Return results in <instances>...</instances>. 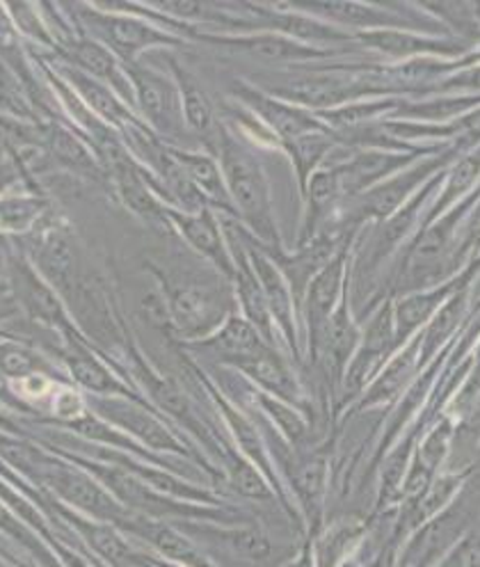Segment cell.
Segmentation results:
<instances>
[{"instance_id":"obj_1","label":"cell","mask_w":480,"mask_h":567,"mask_svg":"<svg viewBox=\"0 0 480 567\" xmlns=\"http://www.w3.org/2000/svg\"><path fill=\"white\" fill-rule=\"evenodd\" d=\"M147 275L160 289L177 343L211 337L231 313L238 311L231 279L206 266L156 255L145 261Z\"/></svg>"},{"instance_id":"obj_2","label":"cell","mask_w":480,"mask_h":567,"mask_svg":"<svg viewBox=\"0 0 480 567\" xmlns=\"http://www.w3.org/2000/svg\"><path fill=\"white\" fill-rule=\"evenodd\" d=\"M216 158L222 167L227 193L238 225L243 227L268 255L286 250L278 213H274L270 176L261 161V152L248 145L243 137H238L222 122Z\"/></svg>"},{"instance_id":"obj_3","label":"cell","mask_w":480,"mask_h":567,"mask_svg":"<svg viewBox=\"0 0 480 567\" xmlns=\"http://www.w3.org/2000/svg\"><path fill=\"white\" fill-rule=\"evenodd\" d=\"M79 32L106 47L124 66L145 60L154 51H179L190 47L160 25L152 23L140 14L103 10L94 0L92 3L64 6Z\"/></svg>"},{"instance_id":"obj_4","label":"cell","mask_w":480,"mask_h":567,"mask_svg":"<svg viewBox=\"0 0 480 567\" xmlns=\"http://www.w3.org/2000/svg\"><path fill=\"white\" fill-rule=\"evenodd\" d=\"M460 154L462 152L458 147H451L441 154L424 156L403 167L400 172L392 174L383 184L362 193L359 197L343 202L334 229L338 234H357L366 225H375L392 218L396 210H400L432 179V176L444 172Z\"/></svg>"},{"instance_id":"obj_5","label":"cell","mask_w":480,"mask_h":567,"mask_svg":"<svg viewBox=\"0 0 480 567\" xmlns=\"http://www.w3.org/2000/svg\"><path fill=\"white\" fill-rule=\"evenodd\" d=\"M49 451V449H46ZM30 485L51 494L55 502L85 517L122 528L135 513L126 511L90 472L53 451L46 453Z\"/></svg>"},{"instance_id":"obj_6","label":"cell","mask_w":480,"mask_h":567,"mask_svg":"<svg viewBox=\"0 0 480 567\" xmlns=\"http://www.w3.org/2000/svg\"><path fill=\"white\" fill-rule=\"evenodd\" d=\"M334 28L351 34L371 30H415L426 34H451L419 3H368V0H306L291 3Z\"/></svg>"},{"instance_id":"obj_7","label":"cell","mask_w":480,"mask_h":567,"mask_svg":"<svg viewBox=\"0 0 480 567\" xmlns=\"http://www.w3.org/2000/svg\"><path fill=\"white\" fill-rule=\"evenodd\" d=\"M128 81L135 96V115L140 117L169 147L197 150L190 140L184 113L179 87L167 69H158L147 60L126 66Z\"/></svg>"},{"instance_id":"obj_8","label":"cell","mask_w":480,"mask_h":567,"mask_svg":"<svg viewBox=\"0 0 480 567\" xmlns=\"http://www.w3.org/2000/svg\"><path fill=\"white\" fill-rule=\"evenodd\" d=\"M14 240L32 268L51 284L62 300L90 268L79 236L58 210H53L32 234Z\"/></svg>"},{"instance_id":"obj_9","label":"cell","mask_w":480,"mask_h":567,"mask_svg":"<svg viewBox=\"0 0 480 567\" xmlns=\"http://www.w3.org/2000/svg\"><path fill=\"white\" fill-rule=\"evenodd\" d=\"M359 343L353 354V360L343 373L338 396L332 408V419L338 421L348 408L362 396L364 389L375 380L394 354L398 352L396 332H394V316H392V300L377 305L371 313H366L359 321Z\"/></svg>"},{"instance_id":"obj_10","label":"cell","mask_w":480,"mask_h":567,"mask_svg":"<svg viewBox=\"0 0 480 567\" xmlns=\"http://www.w3.org/2000/svg\"><path fill=\"white\" fill-rule=\"evenodd\" d=\"M476 517L478 508L473 506V496L467 481L449 506L403 540L394 554L396 567H435L469 534Z\"/></svg>"},{"instance_id":"obj_11","label":"cell","mask_w":480,"mask_h":567,"mask_svg":"<svg viewBox=\"0 0 480 567\" xmlns=\"http://www.w3.org/2000/svg\"><path fill=\"white\" fill-rule=\"evenodd\" d=\"M17 245V240H14ZM10 296L17 302L21 316L32 326L58 337L62 343H79L85 341L81 330L76 328L72 313H69L62 296L51 287V284L32 268V264L21 252L17 245L14 261H12V281Z\"/></svg>"},{"instance_id":"obj_12","label":"cell","mask_w":480,"mask_h":567,"mask_svg":"<svg viewBox=\"0 0 480 567\" xmlns=\"http://www.w3.org/2000/svg\"><path fill=\"white\" fill-rule=\"evenodd\" d=\"M192 44L211 47L216 51L248 58L274 69L304 66V64L330 62V60L353 55V53L321 51L314 47L293 42L289 38H282V34H274V32H197Z\"/></svg>"},{"instance_id":"obj_13","label":"cell","mask_w":480,"mask_h":567,"mask_svg":"<svg viewBox=\"0 0 480 567\" xmlns=\"http://www.w3.org/2000/svg\"><path fill=\"white\" fill-rule=\"evenodd\" d=\"M355 238L312 279L300 305V328L304 337L306 362L312 367L330 318L351 289V252Z\"/></svg>"},{"instance_id":"obj_14","label":"cell","mask_w":480,"mask_h":567,"mask_svg":"<svg viewBox=\"0 0 480 567\" xmlns=\"http://www.w3.org/2000/svg\"><path fill=\"white\" fill-rule=\"evenodd\" d=\"M359 53L377 62H409L421 58L460 60L473 47L453 38V34H426L415 30H371L355 34Z\"/></svg>"},{"instance_id":"obj_15","label":"cell","mask_w":480,"mask_h":567,"mask_svg":"<svg viewBox=\"0 0 480 567\" xmlns=\"http://www.w3.org/2000/svg\"><path fill=\"white\" fill-rule=\"evenodd\" d=\"M243 238H246V247H248L250 261L254 266V272L263 287L265 302H268V309L272 316V323H274V328H278L282 348L286 350L291 362L298 367V364H302V350H304L298 302L291 293V287L286 284L284 275L280 272L278 266H274L270 255L263 250L261 245L254 243V238L246 229H243Z\"/></svg>"},{"instance_id":"obj_16","label":"cell","mask_w":480,"mask_h":567,"mask_svg":"<svg viewBox=\"0 0 480 567\" xmlns=\"http://www.w3.org/2000/svg\"><path fill=\"white\" fill-rule=\"evenodd\" d=\"M167 223L175 236L190 255H195L206 266H211L227 279L233 277V255L222 225L220 213L204 208L197 213H186L167 208Z\"/></svg>"},{"instance_id":"obj_17","label":"cell","mask_w":480,"mask_h":567,"mask_svg":"<svg viewBox=\"0 0 480 567\" xmlns=\"http://www.w3.org/2000/svg\"><path fill=\"white\" fill-rule=\"evenodd\" d=\"M53 358L64 369L69 382L79 386L85 396H126L140 399L131 382L106 360L98 350H94L87 341L79 343H62L53 350Z\"/></svg>"},{"instance_id":"obj_18","label":"cell","mask_w":480,"mask_h":567,"mask_svg":"<svg viewBox=\"0 0 480 567\" xmlns=\"http://www.w3.org/2000/svg\"><path fill=\"white\" fill-rule=\"evenodd\" d=\"M229 99L248 109L274 137L282 142V147L300 135L325 128L323 122L316 117V113L300 109V105L289 103L280 96H272L250 81H233Z\"/></svg>"},{"instance_id":"obj_19","label":"cell","mask_w":480,"mask_h":567,"mask_svg":"<svg viewBox=\"0 0 480 567\" xmlns=\"http://www.w3.org/2000/svg\"><path fill=\"white\" fill-rule=\"evenodd\" d=\"M40 145L55 167H62L66 174L76 176V179L111 190L106 169H103L90 142L76 128L58 120H42Z\"/></svg>"},{"instance_id":"obj_20","label":"cell","mask_w":480,"mask_h":567,"mask_svg":"<svg viewBox=\"0 0 480 567\" xmlns=\"http://www.w3.org/2000/svg\"><path fill=\"white\" fill-rule=\"evenodd\" d=\"M165 64L179 87L184 124H186L190 140L195 142L197 150H204V152L216 156V147L220 140V131H222L220 111L213 105L211 96L206 94L201 83L195 79L192 71L179 58L169 55L165 60Z\"/></svg>"},{"instance_id":"obj_21","label":"cell","mask_w":480,"mask_h":567,"mask_svg":"<svg viewBox=\"0 0 480 567\" xmlns=\"http://www.w3.org/2000/svg\"><path fill=\"white\" fill-rule=\"evenodd\" d=\"M238 371L246 380H250L259 392L270 394L274 399H280L302 412L309 414V399H306V389L298 378L295 364L286 352L265 346L263 350L250 354L243 362H238L229 367Z\"/></svg>"},{"instance_id":"obj_22","label":"cell","mask_w":480,"mask_h":567,"mask_svg":"<svg viewBox=\"0 0 480 567\" xmlns=\"http://www.w3.org/2000/svg\"><path fill=\"white\" fill-rule=\"evenodd\" d=\"M119 530L128 540H135L145 549L156 551V556L163 560L177 563L181 567H218L209 551L165 519L133 515Z\"/></svg>"},{"instance_id":"obj_23","label":"cell","mask_w":480,"mask_h":567,"mask_svg":"<svg viewBox=\"0 0 480 567\" xmlns=\"http://www.w3.org/2000/svg\"><path fill=\"white\" fill-rule=\"evenodd\" d=\"M181 350L201 367H233L250 354L263 350L268 343L238 311L206 339L192 343H179Z\"/></svg>"},{"instance_id":"obj_24","label":"cell","mask_w":480,"mask_h":567,"mask_svg":"<svg viewBox=\"0 0 480 567\" xmlns=\"http://www.w3.org/2000/svg\"><path fill=\"white\" fill-rule=\"evenodd\" d=\"M417 375H419V339L415 337L394 354L389 364L375 375V380L364 389L362 396L336 423H343L351 416L377 412V410L389 412L400 401V396L407 392V386Z\"/></svg>"},{"instance_id":"obj_25","label":"cell","mask_w":480,"mask_h":567,"mask_svg":"<svg viewBox=\"0 0 480 567\" xmlns=\"http://www.w3.org/2000/svg\"><path fill=\"white\" fill-rule=\"evenodd\" d=\"M357 234H323L314 240H309L304 245H293L286 247L282 252L270 255L274 266L280 268L284 275L286 284L291 287V293L298 302V311L302 305V298L306 293V287L312 284V279L346 247Z\"/></svg>"},{"instance_id":"obj_26","label":"cell","mask_w":480,"mask_h":567,"mask_svg":"<svg viewBox=\"0 0 480 567\" xmlns=\"http://www.w3.org/2000/svg\"><path fill=\"white\" fill-rule=\"evenodd\" d=\"M478 261H480V257L473 264H469L456 279L439 284V287H435V289L403 293L398 298H392V316H394V332H396L398 350L415 339L432 321V316L441 309V305L446 300H449L462 287V284L473 279L471 275H473Z\"/></svg>"},{"instance_id":"obj_27","label":"cell","mask_w":480,"mask_h":567,"mask_svg":"<svg viewBox=\"0 0 480 567\" xmlns=\"http://www.w3.org/2000/svg\"><path fill=\"white\" fill-rule=\"evenodd\" d=\"M53 58H58L66 64H72V66L85 71L87 76L113 87L117 92V96L135 113V96H133V85H131L128 74H126V66L106 47L98 44L92 38H87V34L79 32L76 38L66 40L53 53Z\"/></svg>"},{"instance_id":"obj_28","label":"cell","mask_w":480,"mask_h":567,"mask_svg":"<svg viewBox=\"0 0 480 567\" xmlns=\"http://www.w3.org/2000/svg\"><path fill=\"white\" fill-rule=\"evenodd\" d=\"M42 55L53 64L58 74L74 87V92L94 113V117H98L106 126L122 133L128 124H133L135 120H140L133 113V109H128V105L117 96V92L113 87H108L106 83H101V81L87 76L85 71H81L72 64H66V62H62V60H58L49 53H42Z\"/></svg>"},{"instance_id":"obj_29","label":"cell","mask_w":480,"mask_h":567,"mask_svg":"<svg viewBox=\"0 0 480 567\" xmlns=\"http://www.w3.org/2000/svg\"><path fill=\"white\" fill-rule=\"evenodd\" d=\"M469 305H471V281L462 284V287L432 316V321L417 334L419 371L426 369L432 360H437L439 354L456 341V337L460 334V326L467 318Z\"/></svg>"},{"instance_id":"obj_30","label":"cell","mask_w":480,"mask_h":567,"mask_svg":"<svg viewBox=\"0 0 480 567\" xmlns=\"http://www.w3.org/2000/svg\"><path fill=\"white\" fill-rule=\"evenodd\" d=\"M171 154H175L177 163L188 176V182L204 197V202L209 204L216 213H220V216L236 220L233 206L227 193V184H225V174L218 158L204 150H181V147H171Z\"/></svg>"},{"instance_id":"obj_31","label":"cell","mask_w":480,"mask_h":567,"mask_svg":"<svg viewBox=\"0 0 480 567\" xmlns=\"http://www.w3.org/2000/svg\"><path fill=\"white\" fill-rule=\"evenodd\" d=\"M55 210L42 190H6L0 195V236L23 238L38 229Z\"/></svg>"},{"instance_id":"obj_32","label":"cell","mask_w":480,"mask_h":567,"mask_svg":"<svg viewBox=\"0 0 480 567\" xmlns=\"http://www.w3.org/2000/svg\"><path fill=\"white\" fill-rule=\"evenodd\" d=\"M480 188V145L469 152H462L444 172L441 186L426 213L421 227L435 223L446 210H451L456 204L467 199L471 193Z\"/></svg>"},{"instance_id":"obj_33","label":"cell","mask_w":480,"mask_h":567,"mask_svg":"<svg viewBox=\"0 0 480 567\" xmlns=\"http://www.w3.org/2000/svg\"><path fill=\"white\" fill-rule=\"evenodd\" d=\"M338 147L336 137L327 131H314V133H306L300 135L282 147V156L289 161L293 176H295V186L298 193L302 195L309 179L330 161V156L334 154V150Z\"/></svg>"},{"instance_id":"obj_34","label":"cell","mask_w":480,"mask_h":567,"mask_svg":"<svg viewBox=\"0 0 480 567\" xmlns=\"http://www.w3.org/2000/svg\"><path fill=\"white\" fill-rule=\"evenodd\" d=\"M38 373H46L69 382L60 362L40 346H32L12 337H0V375L14 382Z\"/></svg>"},{"instance_id":"obj_35","label":"cell","mask_w":480,"mask_h":567,"mask_svg":"<svg viewBox=\"0 0 480 567\" xmlns=\"http://www.w3.org/2000/svg\"><path fill=\"white\" fill-rule=\"evenodd\" d=\"M403 99L398 96H368V99H357L351 103H343L338 109L316 113V117L323 122V126L332 133H348L375 122H385L389 120L400 105Z\"/></svg>"},{"instance_id":"obj_36","label":"cell","mask_w":480,"mask_h":567,"mask_svg":"<svg viewBox=\"0 0 480 567\" xmlns=\"http://www.w3.org/2000/svg\"><path fill=\"white\" fill-rule=\"evenodd\" d=\"M220 472L225 476V485L254 504H272L280 502L274 494L272 485L265 481V476L250 463L246 455H240L233 444H229L227 453L220 460Z\"/></svg>"},{"instance_id":"obj_37","label":"cell","mask_w":480,"mask_h":567,"mask_svg":"<svg viewBox=\"0 0 480 567\" xmlns=\"http://www.w3.org/2000/svg\"><path fill=\"white\" fill-rule=\"evenodd\" d=\"M8 14L14 21L23 42H30L34 47H42L44 53L53 55L58 49L55 30L51 25V19L44 10V6H30V3H8Z\"/></svg>"},{"instance_id":"obj_38","label":"cell","mask_w":480,"mask_h":567,"mask_svg":"<svg viewBox=\"0 0 480 567\" xmlns=\"http://www.w3.org/2000/svg\"><path fill=\"white\" fill-rule=\"evenodd\" d=\"M87 396L72 382H62L55 386V392L46 405V416L53 423H66L83 416L87 412Z\"/></svg>"},{"instance_id":"obj_39","label":"cell","mask_w":480,"mask_h":567,"mask_svg":"<svg viewBox=\"0 0 480 567\" xmlns=\"http://www.w3.org/2000/svg\"><path fill=\"white\" fill-rule=\"evenodd\" d=\"M435 567H480V528H471Z\"/></svg>"},{"instance_id":"obj_40","label":"cell","mask_w":480,"mask_h":567,"mask_svg":"<svg viewBox=\"0 0 480 567\" xmlns=\"http://www.w3.org/2000/svg\"><path fill=\"white\" fill-rule=\"evenodd\" d=\"M17 245L14 238L0 236V296H10L12 281V261H14Z\"/></svg>"},{"instance_id":"obj_41","label":"cell","mask_w":480,"mask_h":567,"mask_svg":"<svg viewBox=\"0 0 480 567\" xmlns=\"http://www.w3.org/2000/svg\"><path fill=\"white\" fill-rule=\"evenodd\" d=\"M284 567H316V558H314V543L312 538H306V543L302 545V549L284 565Z\"/></svg>"},{"instance_id":"obj_42","label":"cell","mask_w":480,"mask_h":567,"mask_svg":"<svg viewBox=\"0 0 480 567\" xmlns=\"http://www.w3.org/2000/svg\"><path fill=\"white\" fill-rule=\"evenodd\" d=\"M19 313H21V311H19L17 302L12 300V296H0V326L8 323L10 318H14V316H19Z\"/></svg>"},{"instance_id":"obj_43","label":"cell","mask_w":480,"mask_h":567,"mask_svg":"<svg viewBox=\"0 0 480 567\" xmlns=\"http://www.w3.org/2000/svg\"><path fill=\"white\" fill-rule=\"evenodd\" d=\"M0 567H8V563H6V558H3V556H0Z\"/></svg>"},{"instance_id":"obj_44","label":"cell","mask_w":480,"mask_h":567,"mask_svg":"<svg viewBox=\"0 0 480 567\" xmlns=\"http://www.w3.org/2000/svg\"><path fill=\"white\" fill-rule=\"evenodd\" d=\"M6 190H10V188H8V186H3V184H0V195H3Z\"/></svg>"}]
</instances>
